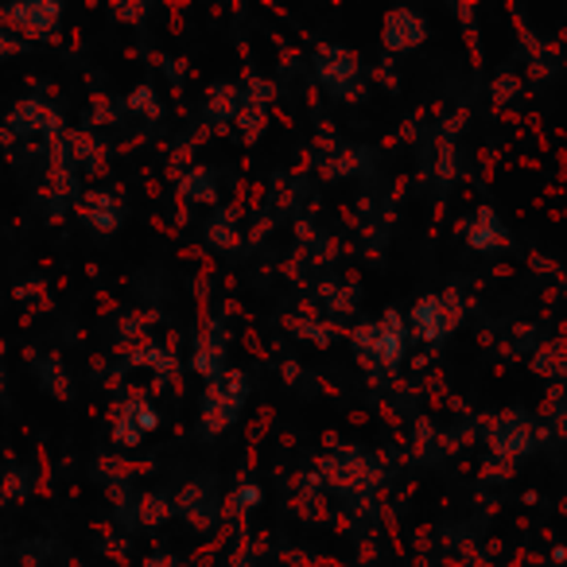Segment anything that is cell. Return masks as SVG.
I'll use <instances>...</instances> for the list:
<instances>
[{
	"label": "cell",
	"mask_w": 567,
	"mask_h": 567,
	"mask_svg": "<svg viewBox=\"0 0 567 567\" xmlns=\"http://www.w3.org/2000/svg\"><path fill=\"white\" fill-rule=\"evenodd\" d=\"M412 323L424 339H440L447 331V319H443V303L440 300H424L416 311H412Z\"/></svg>",
	"instance_id": "6da1fadb"
}]
</instances>
